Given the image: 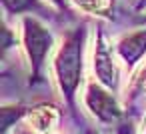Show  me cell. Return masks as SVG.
<instances>
[{"label":"cell","instance_id":"6da1fadb","mask_svg":"<svg viewBox=\"0 0 146 134\" xmlns=\"http://www.w3.org/2000/svg\"><path fill=\"white\" fill-rule=\"evenodd\" d=\"M84 42H86V26L70 28L54 56V76L58 88L70 108H74L76 92L82 82L84 70Z\"/></svg>","mask_w":146,"mask_h":134},{"label":"cell","instance_id":"7a4b0ae2","mask_svg":"<svg viewBox=\"0 0 146 134\" xmlns=\"http://www.w3.org/2000/svg\"><path fill=\"white\" fill-rule=\"evenodd\" d=\"M22 44H24V52L28 56L30 84L44 82L46 60H48L50 50L54 46V34H52V30L42 20H38L36 16L26 14L22 18Z\"/></svg>","mask_w":146,"mask_h":134},{"label":"cell","instance_id":"3957f363","mask_svg":"<svg viewBox=\"0 0 146 134\" xmlns=\"http://www.w3.org/2000/svg\"><path fill=\"white\" fill-rule=\"evenodd\" d=\"M116 56H118L116 48H112L110 42L106 40V34L102 30H98L96 38H94L92 68H94L98 82L104 84L106 88H110L112 92H116L118 84H120V66L116 62Z\"/></svg>","mask_w":146,"mask_h":134},{"label":"cell","instance_id":"277c9868","mask_svg":"<svg viewBox=\"0 0 146 134\" xmlns=\"http://www.w3.org/2000/svg\"><path fill=\"white\" fill-rule=\"evenodd\" d=\"M84 104L100 124H114L122 118V108H120L116 96L112 94L110 88H106L100 82H88L86 84Z\"/></svg>","mask_w":146,"mask_h":134},{"label":"cell","instance_id":"5b68a950","mask_svg":"<svg viewBox=\"0 0 146 134\" xmlns=\"http://www.w3.org/2000/svg\"><path fill=\"white\" fill-rule=\"evenodd\" d=\"M114 48H116L118 58L128 68H134L146 56V26L142 24L140 28H134L132 32L122 34L116 40Z\"/></svg>","mask_w":146,"mask_h":134},{"label":"cell","instance_id":"8992f818","mask_svg":"<svg viewBox=\"0 0 146 134\" xmlns=\"http://www.w3.org/2000/svg\"><path fill=\"white\" fill-rule=\"evenodd\" d=\"M28 122L36 134H52L60 124V112L54 104L42 102L28 110Z\"/></svg>","mask_w":146,"mask_h":134},{"label":"cell","instance_id":"52a82bcc","mask_svg":"<svg viewBox=\"0 0 146 134\" xmlns=\"http://www.w3.org/2000/svg\"><path fill=\"white\" fill-rule=\"evenodd\" d=\"M72 2L84 14L98 18H112L116 8V0H72Z\"/></svg>","mask_w":146,"mask_h":134},{"label":"cell","instance_id":"ba28073f","mask_svg":"<svg viewBox=\"0 0 146 134\" xmlns=\"http://www.w3.org/2000/svg\"><path fill=\"white\" fill-rule=\"evenodd\" d=\"M146 98V66H142L132 82H130V88H128V104L130 106H138L142 100Z\"/></svg>","mask_w":146,"mask_h":134},{"label":"cell","instance_id":"9c48e42d","mask_svg":"<svg viewBox=\"0 0 146 134\" xmlns=\"http://www.w3.org/2000/svg\"><path fill=\"white\" fill-rule=\"evenodd\" d=\"M2 4L6 8V12L10 14H22V12H28V10H34L38 8V0H2Z\"/></svg>","mask_w":146,"mask_h":134},{"label":"cell","instance_id":"30bf717a","mask_svg":"<svg viewBox=\"0 0 146 134\" xmlns=\"http://www.w3.org/2000/svg\"><path fill=\"white\" fill-rule=\"evenodd\" d=\"M116 134H136V132H134V126L130 122H124L116 128Z\"/></svg>","mask_w":146,"mask_h":134},{"label":"cell","instance_id":"8fae6325","mask_svg":"<svg viewBox=\"0 0 146 134\" xmlns=\"http://www.w3.org/2000/svg\"><path fill=\"white\" fill-rule=\"evenodd\" d=\"M50 2H52L56 8H60V10H64V8H66V0H50Z\"/></svg>","mask_w":146,"mask_h":134},{"label":"cell","instance_id":"7c38bea8","mask_svg":"<svg viewBox=\"0 0 146 134\" xmlns=\"http://www.w3.org/2000/svg\"><path fill=\"white\" fill-rule=\"evenodd\" d=\"M136 20H138V22H140V24H144V26H146V14H142V16H138V18H136Z\"/></svg>","mask_w":146,"mask_h":134},{"label":"cell","instance_id":"4fadbf2b","mask_svg":"<svg viewBox=\"0 0 146 134\" xmlns=\"http://www.w3.org/2000/svg\"><path fill=\"white\" fill-rule=\"evenodd\" d=\"M144 4H146V0H140V2H138V8H144Z\"/></svg>","mask_w":146,"mask_h":134},{"label":"cell","instance_id":"5bb4252c","mask_svg":"<svg viewBox=\"0 0 146 134\" xmlns=\"http://www.w3.org/2000/svg\"><path fill=\"white\" fill-rule=\"evenodd\" d=\"M18 134H32V132H18ZM34 134H36V132H34Z\"/></svg>","mask_w":146,"mask_h":134},{"label":"cell","instance_id":"9a60e30c","mask_svg":"<svg viewBox=\"0 0 146 134\" xmlns=\"http://www.w3.org/2000/svg\"><path fill=\"white\" fill-rule=\"evenodd\" d=\"M144 134H146V124H144Z\"/></svg>","mask_w":146,"mask_h":134},{"label":"cell","instance_id":"2e32d148","mask_svg":"<svg viewBox=\"0 0 146 134\" xmlns=\"http://www.w3.org/2000/svg\"><path fill=\"white\" fill-rule=\"evenodd\" d=\"M86 134H94V132H90V130H88V132H86Z\"/></svg>","mask_w":146,"mask_h":134},{"label":"cell","instance_id":"e0dca14e","mask_svg":"<svg viewBox=\"0 0 146 134\" xmlns=\"http://www.w3.org/2000/svg\"><path fill=\"white\" fill-rule=\"evenodd\" d=\"M144 6H146V4H144Z\"/></svg>","mask_w":146,"mask_h":134}]
</instances>
